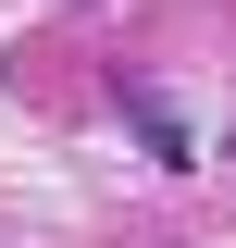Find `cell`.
I'll list each match as a JSON object with an SVG mask.
<instances>
[]
</instances>
